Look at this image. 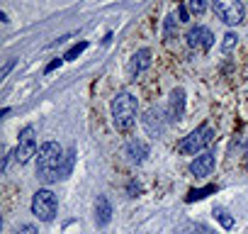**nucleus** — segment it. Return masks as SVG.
Listing matches in <instances>:
<instances>
[{"mask_svg": "<svg viewBox=\"0 0 248 234\" xmlns=\"http://www.w3.org/2000/svg\"><path fill=\"white\" fill-rule=\"evenodd\" d=\"M144 127L151 137H161L163 130H166V122H163V115L158 107H151L146 115H144Z\"/></svg>", "mask_w": 248, "mask_h": 234, "instance_id": "nucleus-11", "label": "nucleus"}, {"mask_svg": "<svg viewBox=\"0 0 248 234\" xmlns=\"http://www.w3.org/2000/svg\"><path fill=\"white\" fill-rule=\"evenodd\" d=\"M238 44V34L236 32H226V37H224V42H221V51L224 54H231V49Z\"/></svg>", "mask_w": 248, "mask_h": 234, "instance_id": "nucleus-17", "label": "nucleus"}, {"mask_svg": "<svg viewBox=\"0 0 248 234\" xmlns=\"http://www.w3.org/2000/svg\"><path fill=\"white\" fill-rule=\"evenodd\" d=\"M149 66H151V49L144 47V49H139V51L132 56V61H129V66H127V76H129V81H137Z\"/></svg>", "mask_w": 248, "mask_h": 234, "instance_id": "nucleus-8", "label": "nucleus"}, {"mask_svg": "<svg viewBox=\"0 0 248 234\" xmlns=\"http://www.w3.org/2000/svg\"><path fill=\"white\" fill-rule=\"evenodd\" d=\"M217 166V156L214 151H202L200 156H195V161L190 164V173L197 176V178H207Z\"/></svg>", "mask_w": 248, "mask_h": 234, "instance_id": "nucleus-9", "label": "nucleus"}, {"mask_svg": "<svg viewBox=\"0 0 248 234\" xmlns=\"http://www.w3.org/2000/svg\"><path fill=\"white\" fill-rule=\"evenodd\" d=\"M212 44H214V34H212V30H209V27L197 25V27H192V30L187 32V47H190V49L209 51V49H212Z\"/></svg>", "mask_w": 248, "mask_h": 234, "instance_id": "nucleus-7", "label": "nucleus"}, {"mask_svg": "<svg viewBox=\"0 0 248 234\" xmlns=\"http://www.w3.org/2000/svg\"><path fill=\"white\" fill-rule=\"evenodd\" d=\"M185 115V90L183 88H173L170 90V100H168V117L173 122L183 120Z\"/></svg>", "mask_w": 248, "mask_h": 234, "instance_id": "nucleus-10", "label": "nucleus"}, {"mask_svg": "<svg viewBox=\"0 0 248 234\" xmlns=\"http://www.w3.org/2000/svg\"><path fill=\"white\" fill-rule=\"evenodd\" d=\"M187 10H190V8H185V5H180V8H178V17H180L183 22H187V20H190V13H187Z\"/></svg>", "mask_w": 248, "mask_h": 234, "instance_id": "nucleus-21", "label": "nucleus"}, {"mask_svg": "<svg viewBox=\"0 0 248 234\" xmlns=\"http://www.w3.org/2000/svg\"><path fill=\"white\" fill-rule=\"evenodd\" d=\"M139 102L129 90H119L112 100V125L117 132H129L137 125Z\"/></svg>", "mask_w": 248, "mask_h": 234, "instance_id": "nucleus-2", "label": "nucleus"}, {"mask_svg": "<svg viewBox=\"0 0 248 234\" xmlns=\"http://www.w3.org/2000/svg\"><path fill=\"white\" fill-rule=\"evenodd\" d=\"M187 8L192 15H204L209 8V0H187Z\"/></svg>", "mask_w": 248, "mask_h": 234, "instance_id": "nucleus-16", "label": "nucleus"}, {"mask_svg": "<svg viewBox=\"0 0 248 234\" xmlns=\"http://www.w3.org/2000/svg\"><path fill=\"white\" fill-rule=\"evenodd\" d=\"M13 66H15V59H10V61L3 66V73H0V78H8V73L13 71Z\"/></svg>", "mask_w": 248, "mask_h": 234, "instance_id": "nucleus-23", "label": "nucleus"}, {"mask_svg": "<svg viewBox=\"0 0 248 234\" xmlns=\"http://www.w3.org/2000/svg\"><path fill=\"white\" fill-rule=\"evenodd\" d=\"M207 193H214V188L209 185V188H202V190H192V193L187 195V202H192V200H200V198H204Z\"/></svg>", "mask_w": 248, "mask_h": 234, "instance_id": "nucleus-19", "label": "nucleus"}, {"mask_svg": "<svg viewBox=\"0 0 248 234\" xmlns=\"http://www.w3.org/2000/svg\"><path fill=\"white\" fill-rule=\"evenodd\" d=\"M214 13H217V17H219L224 25H229V27L241 25V22H243V15H246L241 0H214Z\"/></svg>", "mask_w": 248, "mask_h": 234, "instance_id": "nucleus-5", "label": "nucleus"}, {"mask_svg": "<svg viewBox=\"0 0 248 234\" xmlns=\"http://www.w3.org/2000/svg\"><path fill=\"white\" fill-rule=\"evenodd\" d=\"M212 142H214V127L200 125L197 130H192L187 137H183L178 142V151L180 154H197V151H204Z\"/></svg>", "mask_w": 248, "mask_h": 234, "instance_id": "nucleus-3", "label": "nucleus"}, {"mask_svg": "<svg viewBox=\"0 0 248 234\" xmlns=\"http://www.w3.org/2000/svg\"><path fill=\"white\" fill-rule=\"evenodd\" d=\"M109 219H112V205L105 195H97V200H95V222H97V227H107Z\"/></svg>", "mask_w": 248, "mask_h": 234, "instance_id": "nucleus-12", "label": "nucleus"}, {"mask_svg": "<svg viewBox=\"0 0 248 234\" xmlns=\"http://www.w3.org/2000/svg\"><path fill=\"white\" fill-rule=\"evenodd\" d=\"M85 49H88V42H78L76 47H71V49L66 51V56H63V59H66V61H73V59H76L78 54H83Z\"/></svg>", "mask_w": 248, "mask_h": 234, "instance_id": "nucleus-18", "label": "nucleus"}, {"mask_svg": "<svg viewBox=\"0 0 248 234\" xmlns=\"http://www.w3.org/2000/svg\"><path fill=\"white\" fill-rule=\"evenodd\" d=\"M214 217L219 219V224H221L224 229H231V227H233V217L229 215L226 207H214Z\"/></svg>", "mask_w": 248, "mask_h": 234, "instance_id": "nucleus-14", "label": "nucleus"}, {"mask_svg": "<svg viewBox=\"0 0 248 234\" xmlns=\"http://www.w3.org/2000/svg\"><path fill=\"white\" fill-rule=\"evenodd\" d=\"M192 234H212V229H209V227H204V224H195Z\"/></svg>", "mask_w": 248, "mask_h": 234, "instance_id": "nucleus-24", "label": "nucleus"}, {"mask_svg": "<svg viewBox=\"0 0 248 234\" xmlns=\"http://www.w3.org/2000/svg\"><path fill=\"white\" fill-rule=\"evenodd\" d=\"M175 30H178V22H175V15L170 13V15L166 17V25H163V37H166V42H170V39L175 37Z\"/></svg>", "mask_w": 248, "mask_h": 234, "instance_id": "nucleus-15", "label": "nucleus"}, {"mask_svg": "<svg viewBox=\"0 0 248 234\" xmlns=\"http://www.w3.org/2000/svg\"><path fill=\"white\" fill-rule=\"evenodd\" d=\"M243 166H246V171H248V144H246V151H243Z\"/></svg>", "mask_w": 248, "mask_h": 234, "instance_id": "nucleus-26", "label": "nucleus"}, {"mask_svg": "<svg viewBox=\"0 0 248 234\" xmlns=\"http://www.w3.org/2000/svg\"><path fill=\"white\" fill-rule=\"evenodd\" d=\"M56 210H59L56 195L49 188H39L34 193V198H32V215L39 217L42 222H51L56 217Z\"/></svg>", "mask_w": 248, "mask_h": 234, "instance_id": "nucleus-4", "label": "nucleus"}, {"mask_svg": "<svg viewBox=\"0 0 248 234\" xmlns=\"http://www.w3.org/2000/svg\"><path fill=\"white\" fill-rule=\"evenodd\" d=\"M127 156H129L134 164H141V161L149 156V147H146V142H141V139H132V142L127 144Z\"/></svg>", "mask_w": 248, "mask_h": 234, "instance_id": "nucleus-13", "label": "nucleus"}, {"mask_svg": "<svg viewBox=\"0 0 248 234\" xmlns=\"http://www.w3.org/2000/svg\"><path fill=\"white\" fill-rule=\"evenodd\" d=\"M139 190H141V188H139V183H134V181H132V183H129V198H137L134 193H139Z\"/></svg>", "mask_w": 248, "mask_h": 234, "instance_id": "nucleus-25", "label": "nucleus"}, {"mask_svg": "<svg viewBox=\"0 0 248 234\" xmlns=\"http://www.w3.org/2000/svg\"><path fill=\"white\" fill-rule=\"evenodd\" d=\"M63 61H66V59H54V61H51V64H49V66L44 68V73H51V71H54V68H59V66L63 64Z\"/></svg>", "mask_w": 248, "mask_h": 234, "instance_id": "nucleus-22", "label": "nucleus"}, {"mask_svg": "<svg viewBox=\"0 0 248 234\" xmlns=\"http://www.w3.org/2000/svg\"><path fill=\"white\" fill-rule=\"evenodd\" d=\"M32 156H37V137H34V127L27 125V127H22V132H20L17 149H15V159H17V164L25 166V164H30Z\"/></svg>", "mask_w": 248, "mask_h": 234, "instance_id": "nucleus-6", "label": "nucleus"}, {"mask_svg": "<svg viewBox=\"0 0 248 234\" xmlns=\"http://www.w3.org/2000/svg\"><path fill=\"white\" fill-rule=\"evenodd\" d=\"M73 171V149L63 151L56 142H44L37 151V178L56 183L68 178Z\"/></svg>", "mask_w": 248, "mask_h": 234, "instance_id": "nucleus-1", "label": "nucleus"}, {"mask_svg": "<svg viewBox=\"0 0 248 234\" xmlns=\"http://www.w3.org/2000/svg\"><path fill=\"white\" fill-rule=\"evenodd\" d=\"M17 234H39V232H37L34 224H22V227L17 229Z\"/></svg>", "mask_w": 248, "mask_h": 234, "instance_id": "nucleus-20", "label": "nucleus"}]
</instances>
